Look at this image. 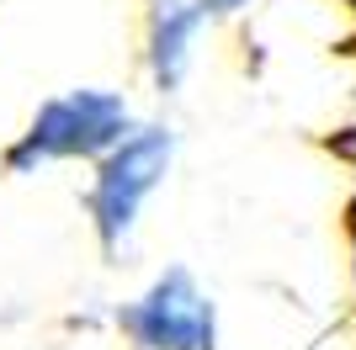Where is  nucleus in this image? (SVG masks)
<instances>
[{
  "label": "nucleus",
  "instance_id": "f257e3e1",
  "mask_svg": "<svg viewBox=\"0 0 356 350\" xmlns=\"http://www.w3.org/2000/svg\"><path fill=\"white\" fill-rule=\"evenodd\" d=\"M128 106L112 90H70L54 96L43 112L32 117L27 138L11 149L16 170H32L43 160H74V154H106L128 138Z\"/></svg>",
  "mask_w": 356,
  "mask_h": 350
},
{
  "label": "nucleus",
  "instance_id": "f03ea898",
  "mask_svg": "<svg viewBox=\"0 0 356 350\" xmlns=\"http://www.w3.org/2000/svg\"><path fill=\"white\" fill-rule=\"evenodd\" d=\"M170 149H176L170 128H138L118 149H106L102 170H96V186H90V212H96V228H102V239L112 249H118V239H128L144 197L160 186L165 165H170Z\"/></svg>",
  "mask_w": 356,
  "mask_h": 350
},
{
  "label": "nucleus",
  "instance_id": "7ed1b4c3",
  "mask_svg": "<svg viewBox=\"0 0 356 350\" xmlns=\"http://www.w3.org/2000/svg\"><path fill=\"white\" fill-rule=\"evenodd\" d=\"M122 329L144 350H213V303L202 297L192 271H165L122 313Z\"/></svg>",
  "mask_w": 356,
  "mask_h": 350
}]
</instances>
